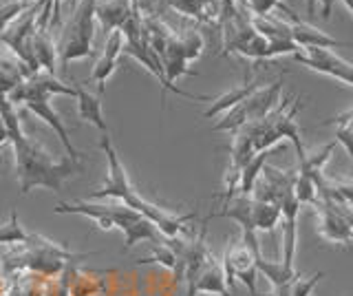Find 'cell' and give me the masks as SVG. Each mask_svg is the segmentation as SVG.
<instances>
[{"label":"cell","instance_id":"cell-10","mask_svg":"<svg viewBox=\"0 0 353 296\" xmlns=\"http://www.w3.org/2000/svg\"><path fill=\"white\" fill-rule=\"evenodd\" d=\"M294 60L307 69L327 75V78H334L342 84L353 86V64L347 62L345 58H340L336 51H331V49H303V51L296 53Z\"/></svg>","mask_w":353,"mask_h":296},{"label":"cell","instance_id":"cell-20","mask_svg":"<svg viewBox=\"0 0 353 296\" xmlns=\"http://www.w3.org/2000/svg\"><path fill=\"white\" fill-rule=\"evenodd\" d=\"M268 157H270V150L259 152V155L254 157L248 164V166L241 170V175H239V186H236V195H241V197H250L252 195L254 184H256V179L261 177L263 166L268 164Z\"/></svg>","mask_w":353,"mask_h":296},{"label":"cell","instance_id":"cell-14","mask_svg":"<svg viewBox=\"0 0 353 296\" xmlns=\"http://www.w3.org/2000/svg\"><path fill=\"white\" fill-rule=\"evenodd\" d=\"M256 86H261L259 84V80L254 78L252 73H248L245 75V80H243L241 84H236V86H232V89H228L225 93H221V95H216V97H210V106L203 111V117L205 119H214V117H221L225 111H230L232 106H236V104H241L245 97L256 89Z\"/></svg>","mask_w":353,"mask_h":296},{"label":"cell","instance_id":"cell-6","mask_svg":"<svg viewBox=\"0 0 353 296\" xmlns=\"http://www.w3.org/2000/svg\"><path fill=\"white\" fill-rule=\"evenodd\" d=\"M281 93H283V80H276L265 86H256L241 104L232 106L230 111L221 115V119L212 128L223 130V133H236V130L245 124L259 122L265 115H270L276 108V104L281 102Z\"/></svg>","mask_w":353,"mask_h":296},{"label":"cell","instance_id":"cell-27","mask_svg":"<svg viewBox=\"0 0 353 296\" xmlns=\"http://www.w3.org/2000/svg\"><path fill=\"white\" fill-rule=\"evenodd\" d=\"M5 144H9V130L5 126V119L0 117V146H5Z\"/></svg>","mask_w":353,"mask_h":296},{"label":"cell","instance_id":"cell-3","mask_svg":"<svg viewBox=\"0 0 353 296\" xmlns=\"http://www.w3.org/2000/svg\"><path fill=\"white\" fill-rule=\"evenodd\" d=\"M95 252H71L66 246L55 244L44 235L31 233L25 246H18L3 257V279L16 277L22 272L40 274L47 279H58L64 272L75 268L77 263L91 259Z\"/></svg>","mask_w":353,"mask_h":296},{"label":"cell","instance_id":"cell-13","mask_svg":"<svg viewBox=\"0 0 353 296\" xmlns=\"http://www.w3.org/2000/svg\"><path fill=\"white\" fill-rule=\"evenodd\" d=\"M287 20H290V29H292V40L296 42L301 49H336V47H345V42H340L336 38L327 36L325 31H320L312 25L298 20L290 9H285Z\"/></svg>","mask_w":353,"mask_h":296},{"label":"cell","instance_id":"cell-18","mask_svg":"<svg viewBox=\"0 0 353 296\" xmlns=\"http://www.w3.org/2000/svg\"><path fill=\"white\" fill-rule=\"evenodd\" d=\"M168 5L183 16H190L203 23H212L221 16L219 0H168Z\"/></svg>","mask_w":353,"mask_h":296},{"label":"cell","instance_id":"cell-8","mask_svg":"<svg viewBox=\"0 0 353 296\" xmlns=\"http://www.w3.org/2000/svg\"><path fill=\"white\" fill-rule=\"evenodd\" d=\"M316 230L318 235L334 244H353V215L345 210L347 204L336 201L323 188L318 190L316 201Z\"/></svg>","mask_w":353,"mask_h":296},{"label":"cell","instance_id":"cell-9","mask_svg":"<svg viewBox=\"0 0 353 296\" xmlns=\"http://www.w3.org/2000/svg\"><path fill=\"white\" fill-rule=\"evenodd\" d=\"M221 266H223L225 279H228V288L234 290L236 281L243 283L248 288L250 296H261L256 290V257L254 252L243 244V241H232V244L225 246L223 259H221Z\"/></svg>","mask_w":353,"mask_h":296},{"label":"cell","instance_id":"cell-11","mask_svg":"<svg viewBox=\"0 0 353 296\" xmlns=\"http://www.w3.org/2000/svg\"><path fill=\"white\" fill-rule=\"evenodd\" d=\"M232 296V290L228 288V279L221 261L210 255V259L205 261V266L201 268V272L196 274V279L192 281L190 288L185 290V296Z\"/></svg>","mask_w":353,"mask_h":296},{"label":"cell","instance_id":"cell-2","mask_svg":"<svg viewBox=\"0 0 353 296\" xmlns=\"http://www.w3.org/2000/svg\"><path fill=\"white\" fill-rule=\"evenodd\" d=\"M77 89L73 84H66L62 80H58L55 75L47 73V71H38L33 73L31 78H27L22 84H18L14 91H11L7 97L14 106H25L29 113H33L38 119H42L44 124H49L51 130L60 137V141L64 144L66 155L75 161H82V152L73 146L69 128L64 126V119L58 115V111L51 104L53 95H69L75 97Z\"/></svg>","mask_w":353,"mask_h":296},{"label":"cell","instance_id":"cell-22","mask_svg":"<svg viewBox=\"0 0 353 296\" xmlns=\"http://www.w3.org/2000/svg\"><path fill=\"white\" fill-rule=\"evenodd\" d=\"M325 277V272H316L309 274V277H296L290 281V296H312L316 285L320 283V279Z\"/></svg>","mask_w":353,"mask_h":296},{"label":"cell","instance_id":"cell-25","mask_svg":"<svg viewBox=\"0 0 353 296\" xmlns=\"http://www.w3.org/2000/svg\"><path fill=\"white\" fill-rule=\"evenodd\" d=\"M338 128H336V137H338V141L342 146L347 148V152H349V157L353 159V133L347 128V126H342V124H336Z\"/></svg>","mask_w":353,"mask_h":296},{"label":"cell","instance_id":"cell-12","mask_svg":"<svg viewBox=\"0 0 353 296\" xmlns=\"http://www.w3.org/2000/svg\"><path fill=\"white\" fill-rule=\"evenodd\" d=\"M121 51H124V34L117 29L110 36H106V45H104L102 56L97 58L95 67L91 71V84L99 91V95L104 93L110 75L117 71V58H119Z\"/></svg>","mask_w":353,"mask_h":296},{"label":"cell","instance_id":"cell-21","mask_svg":"<svg viewBox=\"0 0 353 296\" xmlns=\"http://www.w3.org/2000/svg\"><path fill=\"white\" fill-rule=\"evenodd\" d=\"M29 235L25 228H22L18 213L11 210L9 219L0 226V246H9V248H18V246H25L29 241Z\"/></svg>","mask_w":353,"mask_h":296},{"label":"cell","instance_id":"cell-26","mask_svg":"<svg viewBox=\"0 0 353 296\" xmlns=\"http://www.w3.org/2000/svg\"><path fill=\"white\" fill-rule=\"evenodd\" d=\"M334 5H336V0H318L320 16H323L325 20H329L331 18V12H334Z\"/></svg>","mask_w":353,"mask_h":296},{"label":"cell","instance_id":"cell-30","mask_svg":"<svg viewBox=\"0 0 353 296\" xmlns=\"http://www.w3.org/2000/svg\"><path fill=\"white\" fill-rule=\"evenodd\" d=\"M20 3H25V5H27V7H31V5H33V3H36V0H20Z\"/></svg>","mask_w":353,"mask_h":296},{"label":"cell","instance_id":"cell-23","mask_svg":"<svg viewBox=\"0 0 353 296\" xmlns=\"http://www.w3.org/2000/svg\"><path fill=\"white\" fill-rule=\"evenodd\" d=\"M27 5L25 3H20V0H11V3H5V5H0V34L14 23V20L18 16H22L27 12Z\"/></svg>","mask_w":353,"mask_h":296},{"label":"cell","instance_id":"cell-17","mask_svg":"<svg viewBox=\"0 0 353 296\" xmlns=\"http://www.w3.org/2000/svg\"><path fill=\"white\" fill-rule=\"evenodd\" d=\"M75 102H77V115H80L82 122L95 126L99 133H108V124L104 119L102 111V102H99V95L82 89V86H75Z\"/></svg>","mask_w":353,"mask_h":296},{"label":"cell","instance_id":"cell-28","mask_svg":"<svg viewBox=\"0 0 353 296\" xmlns=\"http://www.w3.org/2000/svg\"><path fill=\"white\" fill-rule=\"evenodd\" d=\"M305 5H307V14H309V16H316L318 0H305Z\"/></svg>","mask_w":353,"mask_h":296},{"label":"cell","instance_id":"cell-1","mask_svg":"<svg viewBox=\"0 0 353 296\" xmlns=\"http://www.w3.org/2000/svg\"><path fill=\"white\" fill-rule=\"evenodd\" d=\"M9 144L14 148L16 175L20 184V193L27 195L36 188H47L51 193H62L64 184L82 172V161L71 157H53L36 137H29L22 130L20 119L7 124Z\"/></svg>","mask_w":353,"mask_h":296},{"label":"cell","instance_id":"cell-5","mask_svg":"<svg viewBox=\"0 0 353 296\" xmlns=\"http://www.w3.org/2000/svg\"><path fill=\"white\" fill-rule=\"evenodd\" d=\"M95 5L97 0H77L75 3V12L58 40V64L62 69L75 60L93 56V40L97 31Z\"/></svg>","mask_w":353,"mask_h":296},{"label":"cell","instance_id":"cell-7","mask_svg":"<svg viewBox=\"0 0 353 296\" xmlns=\"http://www.w3.org/2000/svg\"><path fill=\"white\" fill-rule=\"evenodd\" d=\"M203 47H205V42L199 31H183V34L172 31L168 45H165L163 53L159 56L163 71H165V80L172 86H176L174 82L179 80L181 75H190L192 71L188 69V64L196 58H201Z\"/></svg>","mask_w":353,"mask_h":296},{"label":"cell","instance_id":"cell-24","mask_svg":"<svg viewBox=\"0 0 353 296\" xmlns=\"http://www.w3.org/2000/svg\"><path fill=\"white\" fill-rule=\"evenodd\" d=\"M245 5L252 16H268L281 5V0H245Z\"/></svg>","mask_w":353,"mask_h":296},{"label":"cell","instance_id":"cell-15","mask_svg":"<svg viewBox=\"0 0 353 296\" xmlns=\"http://www.w3.org/2000/svg\"><path fill=\"white\" fill-rule=\"evenodd\" d=\"M31 49H33V58H36L38 69L55 75V69H58V42L53 40L49 25L36 27L33 40H31Z\"/></svg>","mask_w":353,"mask_h":296},{"label":"cell","instance_id":"cell-29","mask_svg":"<svg viewBox=\"0 0 353 296\" xmlns=\"http://www.w3.org/2000/svg\"><path fill=\"white\" fill-rule=\"evenodd\" d=\"M44 3H47V0H44ZM53 3V12H55V20H58V14H60V3L62 0H51ZM69 3H77V0H69Z\"/></svg>","mask_w":353,"mask_h":296},{"label":"cell","instance_id":"cell-16","mask_svg":"<svg viewBox=\"0 0 353 296\" xmlns=\"http://www.w3.org/2000/svg\"><path fill=\"white\" fill-rule=\"evenodd\" d=\"M31 75L33 73L25 62H20L9 49L0 47V95H9Z\"/></svg>","mask_w":353,"mask_h":296},{"label":"cell","instance_id":"cell-4","mask_svg":"<svg viewBox=\"0 0 353 296\" xmlns=\"http://www.w3.org/2000/svg\"><path fill=\"white\" fill-rule=\"evenodd\" d=\"M301 111V102L294 100V97H287L276 104V108L265 115L259 122L245 124L243 128L248 130V135L252 137V144L256 152L272 150V146L279 144L281 139H292L298 157L305 155V146L301 141V128L296 124V115Z\"/></svg>","mask_w":353,"mask_h":296},{"label":"cell","instance_id":"cell-19","mask_svg":"<svg viewBox=\"0 0 353 296\" xmlns=\"http://www.w3.org/2000/svg\"><path fill=\"white\" fill-rule=\"evenodd\" d=\"M281 219H283L281 206L252 199V224L256 233H272V230L281 224Z\"/></svg>","mask_w":353,"mask_h":296},{"label":"cell","instance_id":"cell-31","mask_svg":"<svg viewBox=\"0 0 353 296\" xmlns=\"http://www.w3.org/2000/svg\"><path fill=\"white\" fill-rule=\"evenodd\" d=\"M60 296H71V294H60Z\"/></svg>","mask_w":353,"mask_h":296}]
</instances>
